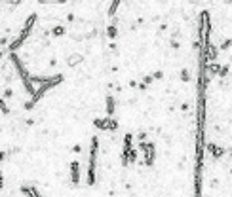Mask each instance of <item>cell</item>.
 Returning <instances> with one entry per match:
<instances>
[{"mask_svg": "<svg viewBox=\"0 0 232 197\" xmlns=\"http://www.w3.org/2000/svg\"><path fill=\"white\" fill-rule=\"evenodd\" d=\"M0 188H2V172H0Z\"/></svg>", "mask_w": 232, "mask_h": 197, "instance_id": "obj_1", "label": "cell"}]
</instances>
